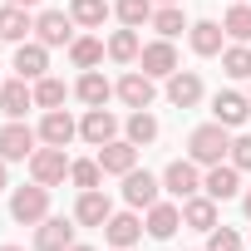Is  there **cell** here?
I'll use <instances>...</instances> for the list:
<instances>
[{
    "label": "cell",
    "mask_w": 251,
    "mask_h": 251,
    "mask_svg": "<svg viewBox=\"0 0 251 251\" xmlns=\"http://www.w3.org/2000/svg\"><path fill=\"white\" fill-rule=\"evenodd\" d=\"M187 153H192V163H207V168H217V163L231 153L226 123H202V128H192V138H187Z\"/></svg>",
    "instance_id": "obj_1"
},
{
    "label": "cell",
    "mask_w": 251,
    "mask_h": 251,
    "mask_svg": "<svg viewBox=\"0 0 251 251\" xmlns=\"http://www.w3.org/2000/svg\"><path fill=\"white\" fill-rule=\"evenodd\" d=\"M10 217L25 222V226H40V222L50 217V187H45V182H35V187H15V197H10Z\"/></svg>",
    "instance_id": "obj_2"
},
{
    "label": "cell",
    "mask_w": 251,
    "mask_h": 251,
    "mask_svg": "<svg viewBox=\"0 0 251 251\" xmlns=\"http://www.w3.org/2000/svg\"><path fill=\"white\" fill-rule=\"evenodd\" d=\"M30 177L35 182H45V187H54V182H64L69 177V158H64V148H35L30 153Z\"/></svg>",
    "instance_id": "obj_3"
},
{
    "label": "cell",
    "mask_w": 251,
    "mask_h": 251,
    "mask_svg": "<svg viewBox=\"0 0 251 251\" xmlns=\"http://www.w3.org/2000/svg\"><path fill=\"white\" fill-rule=\"evenodd\" d=\"M138 64H143V74H153V79L177 74V50H173V40H153V45H143Z\"/></svg>",
    "instance_id": "obj_4"
},
{
    "label": "cell",
    "mask_w": 251,
    "mask_h": 251,
    "mask_svg": "<svg viewBox=\"0 0 251 251\" xmlns=\"http://www.w3.org/2000/svg\"><path fill=\"white\" fill-rule=\"evenodd\" d=\"M74 246V222L64 217H45L35 226V251H69Z\"/></svg>",
    "instance_id": "obj_5"
},
{
    "label": "cell",
    "mask_w": 251,
    "mask_h": 251,
    "mask_svg": "<svg viewBox=\"0 0 251 251\" xmlns=\"http://www.w3.org/2000/svg\"><path fill=\"white\" fill-rule=\"evenodd\" d=\"M163 187L173 192V197H197V187H202V177H197V163H187V158H177V163H168V173H163Z\"/></svg>",
    "instance_id": "obj_6"
},
{
    "label": "cell",
    "mask_w": 251,
    "mask_h": 251,
    "mask_svg": "<svg viewBox=\"0 0 251 251\" xmlns=\"http://www.w3.org/2000/svg\"><path fill=\"white\" fill-rule=\"evenodd\" d=\"M133 163H138V143H128V138H113V143H103L99 148V168L103 173H133Z\"/></svg>",
    "instance_id": "obj_7"
},
{
    "label": "cell",
    "mask_w": 251,
    "mask_h": 251,
    "mask_svg": "<svg viewBox=\"0 0 251 251\" xmlns=\"http://www.w3.org/2000/svg\"><path fill=\"white\" fill-rule=\"evenodd\" d=\"M158 192H163V187H158L153 173H138V168H133V173H123V202H128V207H153Z\"/></svg>",
    "instance_id": "obj_8"
},
{
    "label": "cell",
    "mask_w": 251,
    "mask_h": 251,
    "mask_svg": "<svg viewBox=\"0 0 251 251\" xmlns=\"http://www.w3.org/2000/svg\"><path fill=\"white\" fill-rule=\"evenodd\" d=\"M35 153V133L25 128V123H5L0 128V158L5 163H20V158H30Z\"/></svg>",
    "instance_id": "obj_9"
},
{
    "label": "cell",
    "mask_w": 251,
    "mask_h": 251,
    "mask_svg": "<svg viewBox=\"0 0 251 251\" xmlns=\"http://www.w3.org/2000/svg\"><path fill=\"white\" fill-rule=\"evenodd\" d=\"M79 133H84V143L103 148V143H113V133H118V118H113L108 108H89L84 123H79Z\"/></svg>",
    "instance_id": "obj_10"
},
{
    "label": "cell",
    "mask_w": 251,
    "mask_h": 251,
    "mask_svg": "<svg viewBox=\"0 0 251 251\" xmlns=\"http://www.w3.org/2000/svg\"><path fill=\"white\" fill-rule=\"evenodd\" d=\"M246 113H251V99H246V94H236V89H226V94H217V99H212V118H217V123H226V128L246 123Z\"/></svg>",
    "instance_id": "obj_11"
},
{
    "label": "cell",
    "mask_w": 251,
    "mask_h": 251,
    "mask_svg": "<svg viewBox=\"0 0 251 251\" xmlns=\"http://www.w3.org/2000/svg\"><path fill=\"white\" fill-rule=\"evenodd\" d=\"M69 30H74V15H64V10H45V15L35 20L40 45H74V40H69Z\"/></svg>",
    "instance_id": "obj_12"
},
{
    "label": "cell",
    "mask_w": 251,
    "mask_h": 251,
    "mask_svg": "<svg viewBox=\"0 0 251 251\" xmlns=\"http://www.w3.org/2000/svg\"><path fill=\"white\" fill-rule=\"evenodd\" d=\"M118 99L128 103V108H148V103H153V74H143V69L123 74V79H118Z\"/></svg>",
    "instance_id": "obj_13"
},
{
    "label": "cell",
    "mask_w": 251,
    "mask_h": 251,
    "mask_svg": "<svg viewBox=\"0 0 251 251\" xmlns=\"http://www.w3.org/2000/svg\"><path fill=\"white\" fill-rule=\"evenodd\" d=\"M108 217H113V207H108V197H103L99 187L79 192V207H74V222H84V226H103Z\"/></svg>",
    "instance_id": "obj_14"
},
{
    "label": "cell",
    "mask_w": 251,
    "mask_h": 251,
    "mask_svg": "<svg viewBox=\"0 0 251 251\" xmlns=\"http://www.w3.org/2000/svg\"><path fill=\"white\" fill-rule=\"evenodd\" d=\"M74 133H79V123H74L64 108H50V113H45V123H40V138H45L50 148H64Z\"/></svg>",
    "instance_id": "obj_15"
},
{
    "label": "cell",
    "mask_w": 251,
    "mask_h": 251,
    "mask_svg": "<svg viewBox=\"0 0 251 251\" xmlns=\"http://www.w3.org/2000/svg\"><path fill=\"white\" fill-rule=\"evenodd\" d=\"M103 236H108L113 246H123V251H128V246L143 236V222H138L133 212H113V217L103 222Z\"/></svg>",
    "instance_id": "obj_16"
},
{
    "label": "cell",
    "mask_w": 251,
    "mask_h": 251,
    "mask_svg": "<svg viewBox=\"0 0 251 251\" xmlns=\"http://www.w3.org/2000/svg\"><path fill=\"white\" fill-rule=\"evenodd\" d=\"M25 108H35V89H25V79L0 84V113L5 118H25Z\"/></svg>",
    "instance_id": "obj_17"
},
{
    "label": "cell",
    "mask_w": 251,
    "mask_h": 251,
    "mask_svg": "<svg viewBox=\"0 0 251 251\" xmlns=\"http://www.w3.org/2000/svg\"><path fill=\"white\" fill-rule=\"evenodd\" d=\"M168 99H173L177 108H192V103L202 99V79H197L192 69H177V74H168Z\"/></svg>",
    "instance_id": "obj_18"
},
{
    "label": "cell",
    "mask_w": 251,
    "mask_h": 251,
    "mask_svg": "<svg viewBox=\"0 0 251 251\" xmlns=\"http://www.w3.org/2000/svg\"><path fill=\"white\" fill-rule=\"evenodd\" d=\"M50 45H20L15 50V74L20 79H45V69H50V54H45Z\"/></svg>",
    "instance_id": "obj_19"
},
{
    "label": "cell",
    "mask_w": 251,
    "mask_h": 251,
    "mask_svg": "<svg viewBox=\"0 0 251 251\" xmlns=\"http://www.w3.org/2000/svg\"><path fill=\"white\" fill-rule=\"evenodd\" d=\"M177 226H182V212H177L173 202H153V207H148V236L168 241V236H173Z\"/></svg>",
    "instance_id": "obj_20"
},
{
    "label": "cell",
    "mask_w": 251,
    "mask_h": 251,
    "mask_svg": "<svg viewBox=\"0 0 251 251\" xmlns=\"http://www.w3.org/2000/svg\"><path fill=\"white\" fill-rule=\"evenodd\" d=\"M35 30V20L25 15V5H10L5 0V10H0V40H15V45H25V35Z\"/></svg>",
    "instance_id": "obj_21"
},
{
    "label": "cell",
    "mask_w": 251,
    "mask_h": 251,
    "mask_svg": "<svg viewBox=\"0 0 251 251\" xmlns=\"http://www.w3.org/2000/svg\"><path fill=\"white\" fill-rule=\"evenodd\" d=\"M74 94H79L89 108H103V103H108V94H113V84H108L99 69H84V79L74 84Z\"/></svg>",
    "instance_id": "obj_22"
},
{
    "label": "cell",
    "mask_w": 251,
    "mask_h": 251,
    "mask_svg": "<svg viewBox=\"0 0 251 251\" xmlns=\"http://www.w3.org/2000/svg\"><path fill=\"white\" fill-rule=\"evenodd\" d=\"M202 187H207V197L212 202H226V197H236V187H241V177H236V168H212L207 177H202Z\"/></svg>",
    "instance_id": "obj_23"
},
{
    "label": "cell",
    "mask_w": 251,
    "mask_h": 251,
    "mask_svg": "<svg viewBox=\"0 0 251 251\" xmlns=\"http://www.w3.org/2000/svg\"><path fill=\"white\" fill-rule=\"evenodd\" d=\"M182 222H187L192 231H212V226H217V202H212V197H187V202H182Z\"/></svg>",
    "instance_id": "obj_24"
},
{
    "label": "cell",
    "mask_w": 251,
    "mask_h": 251,
    "mask_svg": "<svg viewBox=\"0 0 251 251\" xmlns=\"http://www.w3.org/2000/svg\"><path fill=\"white\" fill-rule=\"evenodd\" d=\"M222 35H226L222 25L197 20V25H192V50H197V54H222Z\"/></svg>",
    "instance_id": "obj_25"
},
{
    "label": "cell",
    "mask_w": 251,
    "mask_h": 251,
    "mask_svg": "<svg viewBox=\"0 0 251 251\" xmlns=\"http://www.w3.org/2000/svg\"><path fill=\"white\" fill-rule=\"evenodd\" d=\"M138 54H143V45H138V35H133L128 25H123V30L108 40V59H118V64H133Z\"/></svg>",
    "instance_id": "obj_26"
},
{
    "label": "cell",
    "mask_w": 251,
    "mask_h": 251,
    "mask_svg": "<svg viewBox=\"0 0 251 251\" xmlns=\"http://www.w3.org/2000/svg\"><path fill=\"white\" fill-rule=\"evenodd\" d=\"M153 138H158V118H153L148 108H133V118H128V143L143 148V143H153Z\"/></svg>",
    "instance_id": "obj_27"
},
{
    "label": "cell",
    "mask_w": 251,
    "mask_h": 251,
    "mask_svg": "<svg viewBox=\"0 0 251 251\" xmlns=\"http://www.w3.org/2000/svg\"><path fill=\"white\" fill-rule=\"evenodd\" d=\"M222 30H226L231 40H251V5H246V0H236V5L226 10V20H222Z\"/></svg>",
    "instance_id": "obj_28"
},
{
    "label": "cell",
    "mask_w": 251,
    "mask_h": 251,
    "mask_svg": "<svg viewBox=\"0 0 251 251\" xmlns=\"http://www.w3.org/2000/svg\"><path fill=\"white\" fill-rule=\"evenodd\" d=\"M118 20L128 30H138L143 20H153V0H118Z\"/></svg>",
    "instance_id": "obj_29"
},
{
    "label": "cell",
    "mask_w": 251,
    "mask_h": 251,
    "mask_svg": "<svg viewBox=\"0 0 251 251\" xmlns=\"http://www.w3.org/2000/svg\"><path fill=\"white\" fill-rule=\"evenodd\" d=\"M222 69H226L231 79H251V50H246V45H231V50L222 54Z\"/></svg>",
    "instance_id": "obj_30"
},
{
    "label": "cell",
    "mask_w": 251,
    "mask_h": 251,
    "mask_svg": "<svg viewBox=\"0 0 251 251\" xmlns=\"http://www.w3.org/2000/svg\"><path fill=\"white\" fill-rule=\"evenodd\" d=\"M74 25H103L108 20V5H103V0H74Z\"/></svg>",
    "instance_id": "obj_31"
},
{
    "label": "cell",
    "mask_w": 251,
    "mask_h": 251,
    "mask_svg": "<svg viewBox=\"0 0 251 251\" xmlns=\"http://www.w3.org/2000/svg\"><path fill=\"white\" fill-rule=\"evenodd\" d=\"M153 30H158L163 40H173V35H182V30H187V25H182V10H177V5H163V10L153 15Z\"/></svg>",
    "instance_id": "obj_32"
},
{
    "label": "cell",
    "mask_w": 251,
    "mask_h": 251,
    "mask_svg": "<svg viewBox=\"0 0 251 251\" xmlns=\"http://www.w3.org/2000/svg\"><path fill=\"white\" fill-rule=\"evenodd\" d=\"M69 59H74L79 69H94V64L103 59V45H99V40H74V45H69Z\"/></svg>",
    "instance_id": "obj_33"
},
{
    "label": "cell",
    "mask_w": 251,
    "mask_h": 251,
    "mask_svg": "<svg viewBox=\"0 0 251 251\" xmlns=\"http://www.w3.org/2000/svg\"><path fill=\"white\" fill-rule=\"evenodd\" d=\"M35 103H40V108H59V103H64V84L50 79V74L35 79Z\"/></svg>",
    "instance_id": "obj_34"
},
{
    "label": "cell",
    "mask_w": 251,
    "mask_h": 251,
    "mask_svg": "<svg viewBox=\"0 0 251 251\" xmlns=\"http://www.w3.org/2000/svg\"><path fill=\"white\" fill-rule=\"evenodd\" d=\"M99 177H103V168H99V163H69V182H74V187H84V192H89V187H99Z\"/></svg>",
    "instance_id": "obj_35"
},
{
    "label": "cell",
    "mask_w": 251,
    "mask_h": 251,
    "mask_svg": "<svg viewBox=\"0 0 251 251\" xmlns=\"http://www.w3.org/2000/svg\"><path fill=\"white\" fill-rule=\"evenodd\" d=\"M207 251H241V236L231 226H212L207 231Z\"/></svg>",
    "instance_id": "obj_36"
},
{
    "label": "cell",
    "mask_w": 251,
    "mask_h": 251,
    "mask_svg": "<svg viewBox=\"0 0 251 251\" xmlns=\"http://www.w3.org/2000/svg\"><path fill=\"white\" fill-rule=\"evenodd\" d=\"M231 168L236 173H251V138H236L231 143Z\"/></svg>",
    "instance_id": "obj_37"
},
{
    "label": "cell",
    "mask_w": 251,
    "mask_h": 251,
    "mask_svg": "<svg viewBox=\"0 0 251 251\" xmlns=\"http://www.w3.org/2000/svg\"><path fill=\"white\" fill-rule=\"evenodd\" d=\"M10 5H25V10H30V5H40V0H10Z\"/></svg>",
    "instance_id": "obj_38"
},
{
    "label": "cell",
    "mask_w": 251,
    "mask_h": 251,
    "mask_svg": "<svg viewBox=\"0 0 251 251\" xmlns=\"http://www.w3.org/2000/svg\"><path fill=\"white\" fill-rule=\"evenodd\" d=\"M0 187H5V158H0Z\"/></svg>",
    "instance_id": "obj_39"
},
{
    "label": "cell",
    "mask_w": 251,
    "mask_h": 251,
    "mask_svg": "<svg viewBox=\"0 0 251 251\" xmlns=\"http://www.w3.org/2000/svg\"><path fill=\"white\" fill-rule=\"evenodd\" d=\"M69 251H94V246H69Z\"/></svg>",
    "instance_id": "obj_40"
},
{
    "label": "cell",
    "mask_w": 251,
    "mask_h": 251,
    "mask_svg": "<svg viewBox=\"0 0 251 251\" xmlns=\"http://www.w3.org/2000/svg\"><path fill=\"white\" fill-rule=\"evenodd\" d=\"M246 217H251V192H246Z\"/></svg>",
    "instance_id": "obj_41"
},
{
    "label": "cell",
    "mask_w": 251,
    "mask_h": 251,
    "mask_svg": "<svg viewBox=\"0 0 251 251\" xmlns=\"http://www.w3.org/2000/svg\"><path fill=\"white\" fill-rule=\"evenodd\" d=\"M0 251H20V246H0Z\"/></svg>",
    "instance_id": "obj_42"
},
{
    "label": "cell",
    "mask_w": 251,
    "mask_h": 251,
    "mask_svg": "<svg viewBox=\"0 0 251 251\" xmlns=\"http://www.w3.org/2000/svg\"><path fill=\"white\" fill-rule=\"evenodd\" d=\"M163 5H177V0H163Z\"/></svg>",
    "instance_id": "obj_43"
},
{
    "label": "cell",
    "mask_w": 251,
    "mask_h": 251,
    "mask_svg": "<svg viewBox=\"0 0 251 251\" xmlns=\"http://www.w3.org/2000/svg\"><path fill=\"white\" fill-rule=\"evenodd\" d=\"M113 251H123V246H113Z\"/></svg>",
    "instance_id": "obj_44"
}]
</instances>
